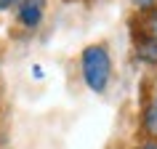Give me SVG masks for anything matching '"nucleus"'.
Segmentation results:
<instances>
[{"label":"nucleus","mask_w":157,"mask_h":149,"mask_svg":"<svg viewBox=\"0 0 157 149\" xmlns=\"http://www.w3.org/2000/svg\"><path fill=\"white\" fill-rule=\"evenodd\" d=\"M80 67H83V80L93 93H104L112 77V59L104 45H88L80 56Z\"/></svg>","instance_id":"f257e3e1"},{"label":"nucleus","mask_w":157,"mask_h":149,"mask_svg":"<svg viewBox=\"0 0 157 149\" xmlns=\"http://www.w3.org/2000/svg\"><path fill=\"white\" fill-rule=\"evenodd\" d=\"M43 13H45V0H19L16 3V19L27 29H35L40 24Z\"/></svg>","instance_id":"f03ea898"},{"label":"nucleus","mask_w":157,"mask_h":149,"mask_svg":"<svg viewBox=\"0 0 157 149\" xmlns=\"http://www.w3.org/2000/svg\"><path fill=\"white\" fill-rule=\"evenodd\" d=\"M139 59H144V61H149V64H157V40L155 37L139 43Z\"/></svg>","instance_id":"7ed1b4c3"},{"label":"nucleus","mask_w":157,"mask_h":149,"mask_svg":"<svg viewBox=\"0 0 157 149\" xmlns=\"http://www.w3.org/2000/svg\"><path fill=\"white\" fill-rule=\"evenodd\" d=\"M144 128H147L152 136H157V104L147 109V117H144Z\"/></svg>","instance_id":"20e7f679"},{"label":"nucleus","mask_w":157,"mask_h":149,"mask_svg":"<svg viewBox=\"0 0 157 149\" xmlns=\"http://www.w3.org/2000/svg\"><path fill=\"white\" fill-rule=\"evenodd\" d=\"M19 0H0V11H8L11 6H16Z\"/></svg>","instance_id":"39448f33"},{"label":"nucleus","mask_w":157,"mask_h":149,"mask_svg":"<svg viewBox=\"0 0 157 149\" xmlns=\"http://www.w3.org/2000/svg\"><path fill=\"white\" fill-rule=\"evenodd\" d=\"M136 149H157V141H144V144H139Z\"/></svg>","instance_id":"423d86ee"},{"label":"nucleus","mask_w":157,"mask_h":149,"mask_svg":"<svg viewBox=\"0 0 157 149\" xmlns=\"http://www.w3.org/2000/svg\"><path fill=\"white\" fill-rule=\"evenodd\" d=\"M136 3H139V6H149V3H152V0H136Z\"/></svg>","instance_id":"0eeeda50"}]
</instances>
